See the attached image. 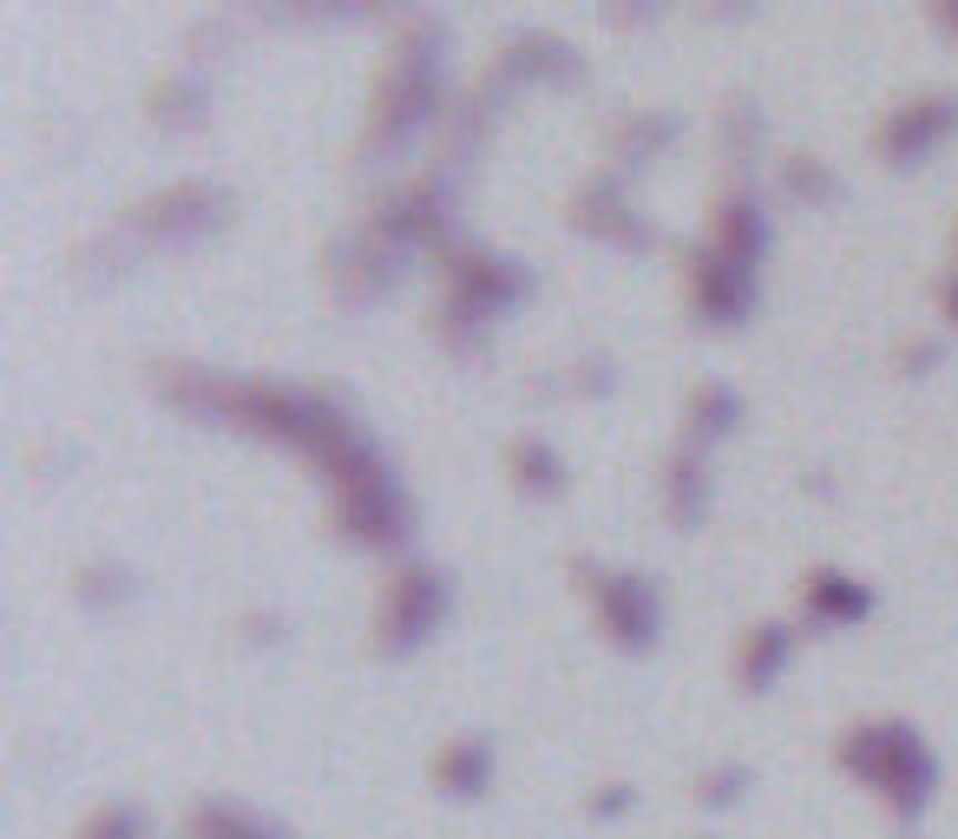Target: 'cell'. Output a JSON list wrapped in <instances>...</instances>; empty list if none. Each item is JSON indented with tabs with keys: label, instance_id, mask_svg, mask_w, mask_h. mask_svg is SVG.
I'll return each instance as SVG.
<instances>
[]
</instances>
